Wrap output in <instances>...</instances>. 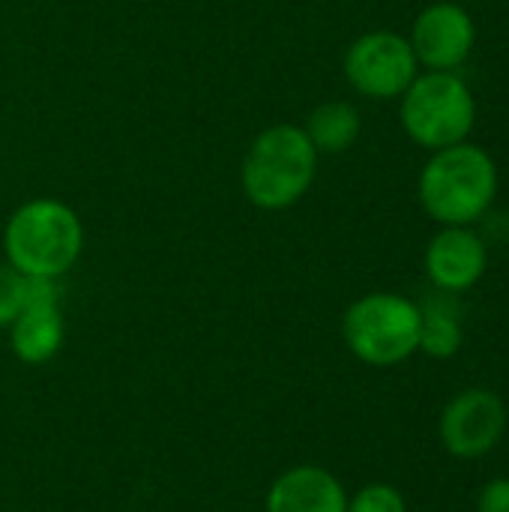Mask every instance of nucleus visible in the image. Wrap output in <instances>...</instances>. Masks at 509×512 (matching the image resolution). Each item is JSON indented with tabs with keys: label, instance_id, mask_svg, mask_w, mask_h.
Masks as SVG:
<instances>
[{
	"label": "nucleus",
	"instance_id": "f257e3e1",
	"mask_svg": "<svg viewBox=\"0 0 509 512\" xmlns=\"http://www.w3.org/2000/svg\"><path fill=\"white\" fill-rule=\"evenodd\" d=\"M426 216L444 225L480 222L498 195V165L477 144H453L435 150L420 171L417 183Z\"/></svg>",
	"mask_w": 509,
	"mask_h": 512
},
{
	"label": "nucleus",
	"instance_id": "f03ea898",
	"mask_svg": "<svg viewBox=\"0 0 509 512\" xmlns=\"http://www.w3.org/2000/svg\"><path fill=\"white\" fill-rule=\"evenodd\" d=\"M318 150L303 126L276 123L258 132L243 156L240 186L249 204L276 213L294 207L315 183Z\"/></svg>",
	"mask_w": 509,
	"mask_h": 512
},
{
	"label": "nucleus",
	"instance_id": "7ed1b4c3",
	"mask_svg": "<svg viewBox=\"0 0 509 512\" xmlns=\"http://www.w3.org/2000/svg\"><path fill=\"white\" fill-rule=\"evenodd\" d=\"M84 249V225L78 213L57 198H33L21 204L3 228L6 264L21 276L60 279L75 267Z\"/></svg>",
	"mask_w": 509,
	"mask_h": 512
},
{
	"label": "nucleus",
	"instance_id": "20e7f679",
	"mask_svg": "<svg viewBox=\"0 0 509 512\" xmlns=\"http://www.w3.org/2000/svg\"><path fill=\"white\" fill-rule=\"evenodd\" d=\"M399 99L405 135L429 153L462 144L474 132L477 102L459 72H420Z\"/></svg>",
	"mask_w": 509,
	"mask_h": 512
},
{
	"label": "nucleus",
	"instance_id": "39448f33",
	"mask_svg": "<svg viewBox=\"0 0 509 512\" xmlns=\"http://www.w3.org/2000/svg\"><path fill=\"white\" fill-rule=\"evenodd\" d=\"M342 336L357 360L399 366L420 348V306L390 291L366 294L345 309Z\"/></svg>",
	"mask_w": 509,
	"mask_h": 512
},
{
	"label": "nucleus",
	"instance_id": "423d86ee",
	"mask_svg": "<svg viewBox=\"0 0 509 512\" xmlns=\"http://www.w3.org/2000/svg\"><path fill=\"white\" fill-rule=\"evenodd\" d=\"M348 84L369 99H399L420 75V63L408 36L393 30H372L357 36L342 60Z\"/></svg>",
	"mask_w": 509,
	"mask_h": 512
},
{
	"label": "nucleus",
	"instance_id": "0eeeda50",
	"mask_svg": "<svg viewBox=\"0 0 509 512\" xmlns=\"http://www.w3.org/2000/svg\"><path fill=\"white\" fill-rule=\"evenodd\" d=\"M507 432V405L498 393L471 387L447 402L438 420L441 444L456 459L489 456Z\"/></svg>",
	"mask_w": 509,
	"mask_h": 512
},
{
	"label": "nucleus",
	"instance_id": "6e6552de",
	"mask_svg": "<svg viewBox=\"0 0 509 512\" xmlns=\"http://www.w3.org/2000/svg\"><path fill=\"white\" fill-rule=\"evenodd\" d=\"M408 42L417 63L429 72H456L474 51L477 24L465 6L438 0L414 18Z\"/></svg>",
	"mask_w": 509,
	"mask_h": 512
},
{
	"label": "nucleus",
	"instance_id": "1a4fd4ad",
	"mask_svg": "<svg viewBox=\"0 0 509 512\" xmlns=\"http://www.w3.org/2000/svg\"><path fill=\"white\" fill-rule=\"evenodd\" d=\"M489 267V249L471 225H444L426 246V273L444 294L471 291Z\"/></svg>",
	"mask_w": 509,
	"mask_h": 512
},
{
	"label": "nucleus",
	"instance_id": "9d476101",
	"mask_svg": "<svg viewBox=\"0 0 509 512\" xmlns=\"http://www.w3.org/2000/svg\"><path fill=\"white\" fill-rule=\"evenodd\" d=\"M267 512H348V495L327 468L297 465L270 486Z\"/></svg>",
	"mask_w": 509,
	"mask_h": 512
},
{
	"label": "nucleus",
	"instance_id": "9b49d317",
	"mask_svg": "<svg viewBox=\"0 0 509 512\" xmlns=\"http://www.w3.org/2000/svg\"><path fill=\"white\" fill-rule=\"evenodd\" d=\"M63 315L60 303H24L18 318L9 324V342L21 363L42 366L63 348Z\"/></svg>",
	"mask_w": 509,
	"mask_h": 512
},
{
	"label": "nucleus",
	"instance_id": "f8f14e48",
	"mask_svg": "<svg viewBox=\"0 0 509 512\" xmlns=\"http://www.w3.org/2000/svg\"><path fill=\"white\" fill-rule=\"evenodd\" d=\"M363 129L360 111L351 102L333 99V102H321L309 117H306V138L312 141V147L321 153H345L357 144Z\"/></svg>",
	"mask_w": 509,
	"mask_h": 512
},
{
	"label": "nucleus",
	"instance_id": "ddd939ff",
	"mask_svg": "<svg viewBox=\"0 0 509 512\" xmlns=\"http://www.w3.org/2000/svg\"><path fill=\"white\" fill-rule=\"evenodd\" d=\"M453 294H444L438 300H426L420 306V348L426 357L435 360H450L459 354L462 342H465V330L459 321L456 306L450 303Z\"/></svg>",
	"mask_w": 509,
	"mask_h": 512
},
{
	"label": "nucleus",
	"instance_id": "4468645a",
	"mask_svg": "<svg viewBox=\"0 0 509 512\" xmlns=\"http://www.w3.org/2000/svg\"><path fill=\"white\" fill-rule=\"evenodd\" d=\"M348 512H408V504L396 486L369 483L354 498H348Z\"/></svg>",
	"mask_w": 509,
	"mask_h": 512
},
{
	"label": "nucleus",
	"instance_id": "2eb2a0df",
	"mask_svg": "<svg viewBox=\"0 0 509 512\" xmlns=\"http://www.w3.org/2000/svg\"><path fill=\"white\" fill-rule=\"evenodd\" d=\"M24 288L27 279L12 264H0V327H9L24 309Z\"/></svg>",
	"mask_w": 509,
	"mask_h": 512
},
{
	"label": "nucleus",
	"instance_id": "dca6fc26",
	"mask_svg": "<svg viewBox=\"0 0 509 512\" xmlns=\"http://www.w3.org/2000/svg\"><path fill=\"white\" fill-rule=\"evenodd\" d=\"M477 512H509V477H495L480 489Z\"/></svg>",
	"mask_w": 509,
	"mask_h": 512
}]
</instances>
